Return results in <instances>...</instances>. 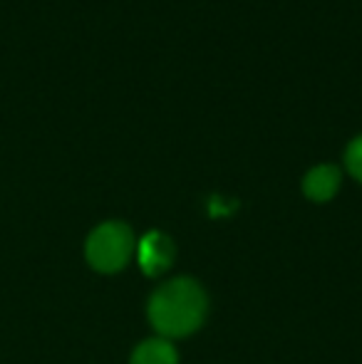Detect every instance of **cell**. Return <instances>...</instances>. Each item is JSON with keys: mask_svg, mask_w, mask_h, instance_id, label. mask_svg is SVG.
<instances>
[{"mask_svg": "<svg viewBox=\"0 0 362 364\" xmlns=\"http://www.w3.org/2000/svg\"><path fill=\"white\" fill-rule=\"evenodd\" d=\"M345 164H348L350 173L362 181V134L350 141L348 151H345Z\"/></svg>", "mask_w": 362, "mask_h": 364, "instance_id": "cell-6", "label": "cell"}, {"mask_svg": "<svg viewBox=\"0 0 362 364\" xmlns=\"http://www.w3.org/2000/svg\"><path fill=\"white\" fill-rule=\"evenodd\" d=\"M206 295L188 278L161 285L149 300V320L164 337H186L203 322Z\"/></svg>", "mask_w": 362, "mask_h": 364, "instance_id": "cell-1", "label": "cell"}, {"mask_svg": "<svg viewBox=\"0 0 362 364\" xmlns=\"http://www.w3.org/2000/svg\"><path fill=\"white\" fill-rule=\"evenodd\" d=\"M132 364H179L176 350L166 340H147L132 355Z\"/></svg>", "mask_w": 362, "mask_h": 364, "instance_id": "cell-5", "label": "cell"}, {"mask_svg": "<svg viewBox=\"0 0 362 364\" xmlns=\"http://www.w3.org/2000/svg\"><path fill=\"white\" fill-rule=\"evenodd\" d=\"M340 186V168L333 164H320V166L310 168L303 178V191L313 201H328Z\"/></svg>", "mask_w": 362, "mask_h": 364, "instance_id": "cell-4", "label": "cell"}, {"mask_svg": "<svg viewBox=\"0 0 362 364\" xmlns=\"http://www.w3.org/2000/svg\"><path fill=\"white\" fill-rule=\"evenodd\" d=\"M85 253H87V263L100 273H117L129 263L132 253H134V238H132V230L124 223H110L97 225L90 233L87 245H85Z\"/></svg>", "mask_w": 362, "mask_h": 364, "instance_id": "cell-2", "label": "cell"}, {"mask_svg": "<svg viewBox=\"0 0 362 364\" xmlns=\"http://www.w3.org/2000/svg\"><path fill=\"white\" fill-rule=\"evenodd\" d=\"M171 258H174V245L159 230H151L137 245V260H139L142 270H144L149 278H156L161 275L166 268L171 265Z\"/></svg>", "mask_w": 362, "mask_h": 364, "instance_id": "cell-3", "label": "cell"}]
</instances>
